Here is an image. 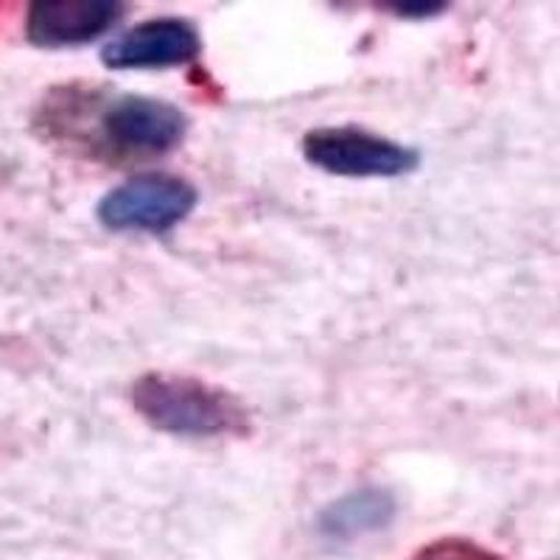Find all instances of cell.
I'll return each mask as SVG.
<instances>
[{
    "label": "cell",
    "mask_w": 560,
    "mask_h": 560,
    "mask_svg": "<svg viewBox=\"0 0 560 560\" xmlns=\"http://www.w3.org/2000/svg\"><path fill=\"white\" fill-rule=\"evenodd\" d=\"M132 404L135 412L163 434L244 438L253 432V412L236 393L183 373H143L132 387Z\"/></svg>",
    "instance_id": "1"
},
{
    "label": "cell",
    "mask_w": 560,
    "mask_h": 560,
    "mask_svg": "<svg viewBox=\"0 0 560 560\" xmlns=\"http://www.w3.org/2000/svg\"><path fill=\"white\" fill-rule=\"evenodd\" d=\"M188 135V115L166 98L127 96L113 98L98 113L96 147L115 163H143L174 152Z\"/></svg>",
    "instance_id": "2"
},
{
    "label": "cell",
    "mask_w": 560,
    "mask_h": 560,
    "mask_svg": "<svg viewBox=\"0 0 560 560\" xmlns=\"http://www.w3.org/2000/svg\"><path fill=\"white\" fill-rule=\"evenodd\" d=\"M199 191L191 179L147 172L115 185L98 202L96 217L113 233H168L191 217Z\"/></svg>",
    "instance_id": "3"
},
{
    "label": "cell",
    "mask_w": 560,
    "mask_h": 560,
    "mask_svg": "<svg viewBox=\"0 0 560 560\" xmlns=\"http://www.w3.org/2000/svg\"><path fill=\"white\" fill-rule=\"evenodd\" d=\"M303 158L334 177L387 179L420 166V152L362 127H317L303 138Z\"/></svg>",
    "instance_id": "4"
},
{
    "label": "cell",
    "mask_w": 560,
    "mask_h": 560,
    "mask_svg": "<svg viewBox=\"0 0 560 560\" xmlns=\"http://www.w3.org/2000/svg\"><path fill=\"white\" fill-rule=\"evenodd\" d=\"M199 54L202 37L194 23L152 18L109 39L102 48V62L109 70H168L194 62Z\"/></svg>",
    "instance_id": "5"
},
{
    "label": "cell",
    "mask_w": 560,
    "mask_h": 560,
    "mask_svg": "<svg viewBox=\"0 0 560 560\" xmlns=\"http://www.w3.org/2000/svg\"><path fill=\"white\" fill-rule=\"evenodd\" d=\"M118 0H39L26 14V37L37 48H70L107 34L124 18Z\"/></svg>",
    "instance_id": "6"
},
{
    "label": "cell",
    "mask_w": 560,
    "mask_h": 560,
    "mask_svg": "<svg viewBox=\"0 0 560 560\" xmlns=\"http://www.w3.org/2000/svg\"><path fill=\"white\" fill-rule=\"evenodd\" d=\"M395 516V499L384 488H359L323 510L319 533L331 541H357L362 535L378 533Z\"/></svg>",
    "instance_id": "7"
},
{
    "label": "cell",
    "mask_w": 560,
    "mask_h": 560,
    "mask_svg": "<svg viewBox=\"0 0 560 560\" xmlns=\"http://www.w3.org/2000/svg\"><path fill=\"white\" fill-rule=\"evenodd\" d=\"M412 560H502L490 549L479 547V544L465 541V538H443L429 547L420 549Z\"/></svg>",
    "instance_id": "8"
},
{
    "label": "cell",
    "mask_w": 560,
    "mask_h": 560,
    "mask_svg": "<svg viewBox=\"0 0 560 560\" xmlns=\"http://www.w3.org/2000/svg\"><path fill=\"white\" fill-rule=\"evenodd\" d=\"M382 9L398 14V18H434L446 9V3H432V0H423V3H384Z\"/></svg>",
    "instance_id": "9"
}]
</instances>
